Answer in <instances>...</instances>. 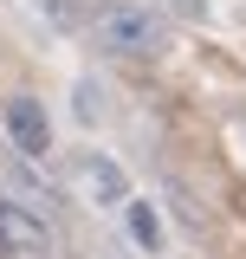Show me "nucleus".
Masks as SVG:
<instances>
[{
    "instance_id": "1",
    "label": "nucleus",
    "mask_w": 246,
    "mask_h": 259,
    "mask_svg": "<svg viewBox=\"0 0 246 259\" xmlns=\"http://www.w3.org/2000/svg\"><path fill=\"white\" fill-rule=\"evenodd\" d=\"M162 39H169V26L155 7H104L97 13V46L110 59H155Z\"/></svg>"
},
{
    "instance_id": "2",
    "label": "nucleus",
    "mask_w": 246,
    "mask_h": 259,
    "mask_svg": "<svg viewBox=\"0 0 246 259\" xmlns=\"http://www.w3.org/2000/svg\"><path fill=\"white\" fill-rule=\"evenodd\" d=\"M0 253L7 259H46L52 253L46 221H39L32 207H20V201H0Z\"/></svg>"
},
{
    "instance_id": "3",
    "label": "nucleus",
    "mask_w": 246,
    "mask_h": 259,
    "mask_svg": "<svg viewBox=\"0 0 246 259\" xmlns=\"http://www.w3.org/2000/svg\"><path fill=\"white\" fill-rule=\"evenodd\" d=\"M7 136L20 156H46L52 149V123H46V104L39 97H13L7 104Z\"/></svg>"
},
{
    "instance_id": "4",
    "label": "nucleus",
    "mask_w": 246,
    "mask_h": 259,
    "mask_svg": "<svg viewBox=\"0 0 246 259\" xmlns=\"http://www.w3.org/2000/svg\"><path fill=\"white\" fill-rule=\"evenodd\" d=\"M78 182H85V194H91V201H104V207L130 194V188H123V168H117L110 156H85V162H78Z\"/></svg>"
},
{
    "instance_id": "5",
    "label": "nucleus",
    "mask_w": 246,
    "mask_h": 259,
    "mask_svg": "<svg viewBox=\"0 0 246 259\" xmlns=\"http://www.w3.org/2000/svg\"><path fill=\"white\" fill-rule=\"evenodd\" d=\"M130 233H136V246H162V221H155L149 201H136V207H130Z\"/></svg>"
},
{
    "instance_id": "6",
    "label": "nucleus",
    "mask_w": 246,
    "mask_h": 259,
    "mask_svg": "<svg viewBox=\"0 0 246 259\" xmlns=\"http://www.w3.org/2000/svg\"><path fill=\"white\" fill-rule=\"evenodd\" d=\"M78 117H85V123L97 117V91H91V84H78Z\"/></svg>"
}]
</instances>
